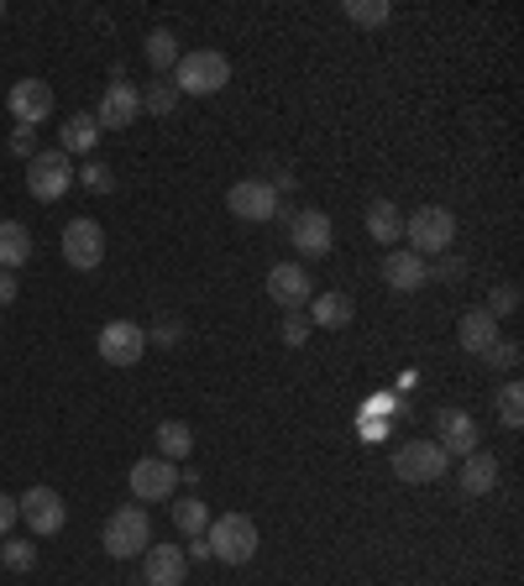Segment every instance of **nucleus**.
<instances>
[{"instance_id":"16","label":"nucleus","mask_w":524,"mask_h":586,"mask_svg":"<svg viewBox=\"0 0 524 586\" xmlns=\"http://www.w3.org/2000/svg\"><path fill=\"white\" fill-rule=\"evenodd\" d=\"M288 241H294V252H305V257H326L335 246V226L326 210H299L288 220Z\"/></svg>"},{"instance_id":"27","label":"nucleus","mask_w":524,"mask_h":586,"mask_svg":"<svg viewBox=\"0 0 524 586\" xmlns=\"http://www.w3.org/2000/svg\"><path fill=\"white\" fill-rule=\"evenodd\" d=\"M143 53H147V64H152V69H158V73H168V69H173V64H179V37L158 26V32H147Z\"/></svg>"},{"instance_id":"37","label":"nucleus","mask_w":524,"mask_h":586,"mask_svg":"<svg viewBox=\"0 0 524 586\" xmlns=\"http://www.w3.org/2000/svg\"><path fill=\"white\" fill-rule=\"evenodd\" d=\"M16 518H22V508H16V497L11 493H0V540L16 529Z\"/></svg>"},{"instance_id":"7","label":"nucleus","mask_w":524,"mask_h":586,"mask_svg":"<svg viewBox=\"0 0 524 586\" xmlns=\"http://www.w3.org/2000/svg\"><path fill=\"white\" fill-rule=\"evenodd\" d=\"M16 508H22V518H26V529L32 535H58L64 529V518H69V503H64V493L58 487H26L22 497H16Z\"/></svg>"},{"instance_id":"19","label":"nucleus","mask_w":524,"mask_h":586,"mask_svg":"<svg viewBox=\"0 0 524 586\" xmlns=\"http://www.w3.org/2000/svg\"><path fill=\"white\" fill-rule=\"evenodd\" d=\"M456 341H462V352L488 356L503 341V335H499V320H493L488 309H467V314L456 320Z\"/></svg>"},{"instance_id":"26","label":"nucleus","mask_w":524,"mask_h":586,"mask_svg":"<svg viewBox=\"0 0 524 586\" xmlns=\"http://www.w3.org/2000/svg\"><path fill=\"white\" fill-rule=\"evenodd\" d=\"M173 529H179L184 540H200V535L210 529V503H200V497H184V503H173Z\"/></svg>"},{"instance_id":"20","label":"nucleus","mask_w":524,"mask_h":586,"mask_svg":"<svg viewBox=\"0 0 524 586\" xmlns=\"http://www.w3.org/2000/svg\"><path fill=\"white\" fill-rule=\"evenodd\" d=\"M462 493L467 497H488L499 487V456H488V450H472V456H462Z\"/></svg>"},{"instance_id":"36","label":"nucleus","mask_w":524,"mask_h":586,"mask_svg":"<svg viewBox=\"0 0 524 586\" xmlns=\"http://www.w3.org/2000/svg\"><path fill=\"white\" fill-rule=\"evenodd\" d=\"M11 152L32 163V158H37V131H32V126H16V131H11Z\"/></svg>"},{"instance_id":"41","label":"nucleus","mask_w":524,"mask_h":586,"mask_svg":"<svg viewBox=\"0 0 524 586\" xmlns=\"http://www.w3.org/2000/svg\"><path fill=\"white\" fill-rule=\"evenodd\" d=\"M190 555H194V561H210V544H205V535H200V540H190Z\"/></svg>"},{"instance_id":"28","label":"nucleus","mask_w":524,"mask_h":586,"mask_svg":"<svg viewBox=\"0 0 524 586\" xmlns=\"http://www.w3.org/2000/svg\"><path fill=\"white\" fill-rule=\"evenodd\" d=\"M493 409H499L503 429H520V424H524V388H520V382H503L499 393H493Z\"/></svg>"},{"instance_id":"32","label":"nucleus","mask_w":524,"mask_h":586,"mask_svg":"<svg viewBox=\"0 0 524 586\" xmlns=\"http://www.w3.org/2000/svg\"><path fill=\"white\" fill-rule=\"evenodd\" d=\"M79 184L90 188V194H111V188H116V173H111V163L90 158V163L79 168Z\"/></svg>"},{"instance_id":"14","label":"nucleus","mask_w":524,"mask_h":586,"mask_svg":"<svg viewBox=\"0 0 524 586\" xmlns=\"http://www.w3.org/2000/svg\"><path fill=\"white\" fill-rule=\"evenodd\" d=\"M100 257H105V231L95 220H69L64 226V262L73 273H95Z\"/></svg>"},{"instance_id":"30","label":"nucleus","mask_w":524,"mask_h":586,"mask_svg":"<svg viewBox=\"0 0 524 586\" xmlns=\"http://www.w3.org/2000/svg\"><path fill=\"white\" fill-rule=\"evenodd\" d=\"M0 565H5V571H32V565H37V544L11 540V535H5V544H0Z\"/></svg>"},{"instance_id":"13","label":"nucleus","mask_w":524,"mask_h":586,"mask_svg":"<svg viewBox=\"0 0 524 586\" xmlns=\"http://www.w3.org/2000/svg\"><path fill=\"white\" fill-rule=\"evenodd\" d=\"M267 299L284 309V314H299V309L315 299V283L310 273L299 267V262H278L273 273H267Z\"/></svg>"},{"instance_id":"38","label":"nucleus","mask_w":524,"mask_h":586,"mask_svg":"<svg viewBox=\"0 0 524 586\" xmlns=\"http://www.w3.org/2000/svg\"><path fill=\"white\" fill-rule=\"evenodd\" d=\"M16 294H22V288H16V273H0V309L16 305Z\"/></svg>"},{"instance_id":"11","label":"nucleus","mask_w":524,"mask_h":586,"mask_svg":"<svg viewBox=\"0 0 524 586\" xmlns=\"http://www.w3.org/2000/svg\"><path fill=\"white\" fill-rule=\"evenodd\" d=\"M126 487H132V497H137V503H168V497H173V487H179V467H173V461H163V456H147V461H137V467H132Z\"/></svg>"},{"instance_id":"25","label":"nucleus","mask_w":524,"mask_h":586,"mask_svg":"<svg viewBox=\"0 0 524 586\" xmlns=\"http://www.w3.org/2000/svg\"><path fill=\"white\" fill-rule=\"evenodd\" d=\"M95 141H100V126L95 116H69V126H64V158H84V152H95Z\"/></svg>"},{"instance_id":"29","label":"nucleus","mask_w":524,"mask_h":586,"mask_svg":"<svg viewBox=\"0 0 524 586\" xmlns=\"http://www.w3.org/2000/svg\"><path fill=\"white\" fill-rule=\"evenodd\" d=\"M388 16H394L388 0H346V22H357V26H383Z\"/></svg>"},{"instance_id":"1","label":"nucleus","mask_w":524,"mask_h":586,"mask_svg":"<svg viewBox=\"0 0 524 586\" xmlns=\"http://www.w3.org/2000/svg\"><path fill=\"white\" fill-rule=\"evenodd\" d=\"M226 84H231V58H226V53H215V47L179 53V64H173V90L179 94L205 100V94H220Z\"/></svg>"},{"instance_id":"39","label":"nucleus","mask_w":524,"mask_h":586,"mask_svg":"<svg viewBox=\"0 0 524 586\" xmlns=\"http://www.w3.org/2000/svg\"><path fill=\"white\" fill-rule=\"evenodd\" d=\"M179 320H163V325H158V341H163V346H173V341H179Z\"/></svg>"},{"instance_id":"9","label":"nucleus","mask_w":524,"mask_h":586,"mask_svg":"<svg viewBox=\"0 0 524 586\" xmlns=\"http://www.w3.org/2000/svg\"><path fill=\"white\" fill-rule=\"evenodd\" d=\"M143 116V90L137 84H126V79H111L105 94H100V111H95V126L100 131H126L132 120Z\"/></svg>"},{"instance_id":"5","label":"nucleus","mask_w":524,"mask_h":586,"mask_svg":"<svg viewBox=\"0 0 524 586\" xmlns=\"http://www.w3.org/2000/svg\"><path fill=\"white\" fill-rule=\"evenodd\" d=\"M452 467V456L435 446V440H409V446L394 450V476L409 482V487H420V482H441Z\"/></svg>"},{"instance_id":"34","label":"nucleus","mask_w":524,"mask_h":586,"mask_svg":"<svg viewBox=\"0 0 524 586\" xmlns=\"http://www.w3.org/2000/svg\"><path fill=\"white\" fill-rule=\"evenodd\" d=\"M514 309H520V288H514V283H499V288H493V305H488V314L499 320V314H514Z\"/></svg>"},{"instance_id":"3","label":"nucleus","mask_w":524,"mask_h":586,"mask_svg":"<svg viewBox=\"0 0 524 586\" xmlns=\"http://www.w3.org/2000/svg\"><path fill=\"white\" fill-rule=\"evenodd\" d=\"M100 544H105V555L111 561H137L147 544H152V518L147 508H116V514L105 518V529H100Z\"/></svg>"},{"instance_id":"40","label":"nucleus","mask_w":524,"mask_h":586,"mask_svg":"<svg viewBox=\"0 0 524 586\" xmlns=\"http://www.w3.org/2000/svg\"><path fill=\"white\" fill-rule=\"evenodd\" d=\"M435 278H446V283H452V278H462V262H456V257H446V262H441V267H435Z\"/></svg>"},{"instance_id":"42","label":"nucleus","mask_w":524,"mask_h":586,"mask_svg":"<svg viewBox=\"0 0 524 586\" xmlns=\"http://www.w3.org/2000/svg\"><path fill=\"white\" fill-rule=\"evenodd\" d=\"M273 188H284V194H288V188H294V173H288V168H278V173H273Z\"/></svg>"},{"instance_id":"4","label":"nucleus","mask_w":524,"mask_h":586,"mask_svg":"<svg viewBox=\"0 0 524 586\" xmlns=\"http://www.w3.org/2000/svg\"><path fill=\"white\" fill-rule=\"evenodd\" d=\"M405 235H409V246H414L420 257H430V252H452L456 215L446 210V205H420V210L405 220Z\"/></svg>"},{"instance_id":"12","label":"nucleus","mask_w":524,"mask_h":586,"mask_svg":"<svg viewBox=\"0 0 524 586\" xmlns=\"http://www.w3.org/2000/svg\"><path fill=\"white\" fill-rule=\"evenodd\" d=\"M5 111H11L16 126H32V131H37V126L53 116V84H43V79H16L11 94H5Z\"/></svg>"},{"instance_id":"10","label":"nucleus","mask_w":524,"mask_h":586,"mask_svg":"<svg viewBox=\"0 0 524 586\" xmlns=\"http://www.w3.org/2000/svg\"><path fill=\"white\" fill-rule=\"evenodd\" d=\"M226 210L237 215V220L262 226V220H273V215H278V188L262 184V179H241V184L226 188Z\"/></svg>"},{"instance_id":"43","label":"nucleus","mask_w":524,"mask_h":586,"mask_svg":"<svg viewBox=\"0 0 524 586\" xmlns=\"http://www.w3.org/2000/svg\"><path fill=\"white\" fill-rule=\"evenodd\" d=\"M0 16H5V0H0Z\"/></svg>"},{"instance_id":"33","label":"nucleus","mask_w":524,"mask_h":586,"mask_svg":"<svg viewBox=\"0 0 524 586\" xmlns=\"http://www.w3.org/2000/svg\"><path fill=\"white\" fill-rule=\"evenodd\" d=\"M278 335H284V346L299 352V346L310 341V320H305V314H284V330H278Z\"/></svg>"},{"instance_id":"24","label":"nucleus","mask_w":524,"mask_h":586,"mask_svg":"<svg viewBox=\"0 0 524 586\" xmlns=\"http://www.w3.org/2000/svg\"><path fill=\"white\" fill-rule=\"evenodd\" d=\"M158 456H163V461H173V467H179V461H190L194 456V429L184 420H163L158 424Z\"/></svg>"},{"instance_id":"8","label":"nucleus","mask_w":524,"mask_h":586,"mask_svg":"<svg viewBox=\"0 0 524 586\" xmlns=\"http://www.w3.org/2000/svg\"><path fill=\"white\" fill-rule=\"evenodd\" d=\"M95 346L100 356L111 361V367H137L147 352V330L143 325H132V320H105L95 335Z\"/></svg>"},{"instance_id":"15","label":"nucleus","mask_w":524,"mask_h":586,"mask_svg":"<svg viewBox=\"0 0 524 586\" xmlns=\"http://www.w3.org/2000/svg\"><path fill=\"white\" fill-rule=\"evenodd\" d=\"M435 446L446 450V456H472L482 446V429L467 409H441L435 414Z\"/></svg>"},{"instance_id":"2","label":"nucleus","mask_w":524,"mask_h":586,"mask_svg":"<svg viewBox=\"0 0 524 586\" xmlns=\"http://www.w3.org/2000/svg\"><path fill=\"white\" fill-rule=\"evenodd\" d=\"M205 544H210V561H226V565H247L258 555V524L247 514H220L210 518V529H205Z\"/></svg>"},{"instance_id":"31","label":"nucleus","mask_w":524,"mask_h":586,"mask_svg":"<svg viewBox=\"0 0 524 586\" xmlns=\"http://www.w3.org/2000/svg\"><path fill=\"white\" fill-rule=\"evenodd\" d=\"M173 105H179V90L168 84V79H152L143 94V111H152V116H173Z\"/></svg>"},{"instance_id":"22","label":"nucleus","mask_w":524,"mask_h":586,"mask_svg":"<svg viewBox=\"0 0 524 586\" xmlns=\"http://www.w3.org/2000/svg\"><path fill=\"white\" fill-rule=\"evenodd\" d=\"M305 320H310V325H320V330H346L352 320H357V305H352L346 294H315Z\"/></svg>"},{"instance_id":"35","label":"nucleus","mask_w":524,"mask_h":586,"mask_svg":"<svg viewBox=\"0 0 524 586\" xmlns=\"http://www.w3.org/2000/svg\"><path fill=\"white\" fill-rule=\"evenodd\" d=\"M488 367H499V372H514V367H520V346H514V341H499V346L488 352Z\"/></svg>"},{"instance_id":"17","label":"nucleus","mask_w":524,"mask_h":586,"mask_svg":"<svg viewBox=\"0 0 524 586\" xmlns=\"http://www.w3.org/2000/svg\"><path fill=\"white\" fill-rule=\"evenodd\" d=\"M184 571H190V555L179 544H147L143 550V586H184Z\"/></svg>"},{"instance_id":"23","label":"nucleus","mask_w":524,"mask_h":586,"mask_svg":"<svg viewBox=\"0 0 524 586\" xmlns=\"http://www.w3.org/2000/svg\"><path fill=\"white\" fill-rule=\"evenodd\" d=\"M32 262V231L22 220H0V273H16Z\"/></svg>"},{"instance_id":"6","label":"nucleus","mask_w":524,"mask_h":586,"mask_svg":"<svg viewBox=\"0 0 524 586\" xmlns=\"http://www.w3.org/2000/svg\"><path fill=\"white\" fill-rule=\"evenodd\" d=\"M73 184V163L53 147V152H37L32 163H26V188H32V199H43V205H53V199H64Z\"/></svg>"},{"instance_id":"21","label":"nucleus","mask_w":524,"mask_h":586,"mask_svg":"<svg viewBox=\"0 0 524 586\" xmlns=\"http://www.w3.org/2000/svg\"><path fill=\"white\" fill-rule=\"evenodd\" d=\"M367 235H373L378 246H399V241H405V210H399L394 199H373V205H367Z\"/></svg>"},{"instance_id":"18","label":"nucleus","mask_w":524,"mask_h":586,"mask_svg":"<svg viewBox=\"0 0 524 586\" xmlns=\"http://www.w3.org/2000/svg\"><path fill=\"white\" fill-rule=\"evenodd\" d=\"M383 283L394 288V294H420L430 283V267L420 252H388L383 257Z\"/></svg>"}]
</instances>
